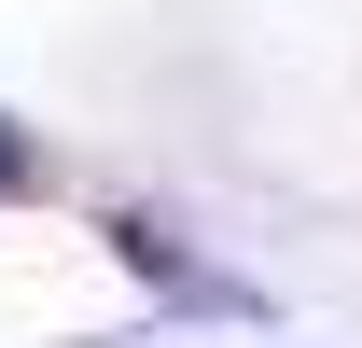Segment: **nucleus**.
<instances>
[{
  "label": "nucleus",
  "mask_w": 362,
  "mask_h": 348,
  "mask_svg": "<svg viewBox=\"0 0 362 348\" xmlns=\"http://www.w3.org/2000/svg\"><path fill=\"white\" fill-rule=\"evenodd\" d=\"M0 181H28V153H14V126H0Z\"/></svg>",
  "instance_id": "nucleus-1"
}]
</instances>
